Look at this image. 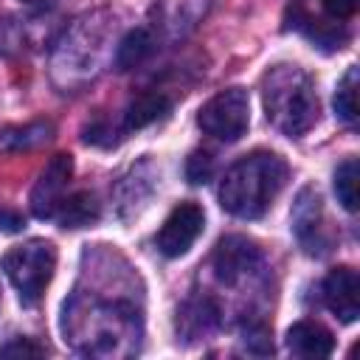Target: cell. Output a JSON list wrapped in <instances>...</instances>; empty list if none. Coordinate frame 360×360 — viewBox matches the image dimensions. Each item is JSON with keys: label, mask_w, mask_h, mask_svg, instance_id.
I'll return each instance as SVG.
<instances>
[{"label": "cell", "mask_w": 360, "mask_h": 360, "mask_svg": "<svg viewBox=\"0 0 360 360\" xmlns=\"http://www.w3.org/2000/svg\"><path fill=\"white\" fill-rule=\"evenodd\" d=\"M287 349L295 357H329L335 352V338L315 321H298L287 329Z\"/></svg>", "instance_id": "cell-9"}, {"label": "cell", "mask_w": 360, "mask_h": 360, "mask_svg": "<svg viewBox=\"0 0 360 360\" xmlns=\"http://www.w3.org/2000/svg\"><path fill=\"white\" fill-rule=\"evenodd\" d=\"M56 270V248L48 239H28L3 256V273L20 292L25 307H34Z\"/></svg>", "instance_id": "cell-3"}, {"label": "cell", "mask_w": 360, "mask_h": 360, "mask_svg": "<svg viewBox=\"0 0 360 360\" xmlns=\"http://www.w3.org/2000/svg\"><path fill=\"white\" fill-rule=\"evenodd\" d=\"M70 174H73V158L70 155L62 152V155H53L48 160V166L42 169L39 180L31 188V211H34V217L53 219L59 202L65 200V188H68Z\"/></svg>", "instance_id": "cell-7"}, {"label": "cell", "mask_w": 360, "mask_h": 360, "mask_svg": "<svg viewBox=\"0 0 360 360\" xmlns=\"http://www.w3.org/2000/svg\"><path fill=\"white\" fill-rule=\"evenodd\" d=\"M335 112L343 124H357V68H349L335 90Z\"/></svg>", "instance_id": "cell-13"}, {"label": "cell", "mask_w": 360, "mask_h": 360, "mask_svg": "<svg viewBox=\"0 0 360 360\" xmlns=\"http://www.w3.org/2000/svg\"><path fill=\"white\" fill-rule=\"evenodd\" d=\"M287 183V163L273 152L239 158L219 183V205L239 219H259Z\"/></svg>", "instance_id": "cell-1"}, {"label": "cell", "mask_w": 360, "mask_h": 360, "mask_svg": "<svg viewBox=\"0 0 360 360\" xmlns=\"http://www.w3.org/2000/svg\"><path fill=\"white\" fill-rule=\"evenodd\" d=\"M321 6L332 20H346L357 11V0H321Z\"/></svg>", "instance_id": "cell-19"}, {"label": "cell", "mask_w": 360, "mask_h": 360, "mask_svg": "<svg viewBox=\"0 0 360 360\" xmlns=\"http://www.w3.org/2000/svg\"><path fill=\"white\" fill-rule=\"evenodd\" d=\"M20 3H25V6H37V8H45V6H51L53 0H20Z\"/></svg>", "instance_id": "cell-21"}, {"label": "cell", "mask_w": 360, "mask_h": 360, "mask_svg": "<svg viewBox=\"0 0 360 360\" xmlns=\"http://www.w3.org/2000/svg\"><path fill=\"white\" fill-rule=\"evenodd\" d=\"M262 101L267 121L290 138H301L318 121L315 87L298 65L270 68L262 79Z\"/></svg>", "instance_id": "cell-2"}, {"label": "cell", "mask_w": 360, "mask_h": 360, "mask_svg": "<svg viewBox=\"0 0 360 360\" xmlns=\"http://www.w3.org/2000/svg\"><path fill=\"white\" fill-rule=\"evenodd\" d=\"M318 217H321V200L312 188H304L298 194L295 214H292V225H295V233L301 236V242H307V236L318 231Z\"/></svg>", "instance_id": "cell-14"}, {"label": "cell", "mask_w": 360, "mask_h": 360, "mask_svg": "<svg viewBox=\"0 0 360 360\" xmlns=\"http://www.w3.org/2000/svg\"><path fill=\"white\" fill-rule=\"evenodd\" d=\"M202 225H205V211L197 202L188 200V202L174 205L158 231V250L169 259L188 253V248L202 233Z\"/></svg>", "instance_id": "cell-5"}, {"label": "cell", "mask_w": 360, "mask_h": 360, "mask_svg": "<svg viewBox=\"0 0 360 360\" xmlns=\"http://www.w3.org/2000/svg\"><path fill=\"white\" fill-rule=\"evenodd\" d=\"M197 124L211 138H219V141H228V143L239 141L250 127V98H248V93L242 87L219 90L217 96H211L200 107Z\"/></svg>", "instance_id": "cell-4"}, {"label": "cell", "mask_w": 360, "mask_h": 360, "mask_svg": "<svg viewBox=\"0 0 360 360\" xmlns=\"http://www.w3.org/2000/svg\"><path fill=\"white\" fill-rule=\"evenodd\" d=\"M326 309L343 323H354L360 315V278L352 267H335L326 273L321 287Z\"/></svg>", "instance_id": "cell-8"}, {"label": "cell", "mask_w": 360, "mask_h": 360, "mask_svg": "<svg viewBox=\"0 0 360 360\" xmlns=\"http://www.w3.org/2000/svg\"><path fill=\"white\" fill-rule=\"evenodd\" d=\"M42 354H45V349L31 343L28 338H17V340L0 346V357H42Z\"/></svg>", "instance_id": "cell-18"}, {"label": "cell", "mask_w": 360, "mask_h": 360, "mask_svg": "<svg viewBox=\"0 0 360 360\" xmlns=\"http://www.w3.org/2000/svg\"><path fill=\"white\" fill-rule=\"evenodd\" d=\"M259 259H262V253H259V248H256L253 239L239 236V233H231V236H222L217 242L214 256H211V267H214V276L222 284H236L250 270H256Z\"/></svg>", "instance_id": "cell-6"}, {"label": "cell", "mask_w": 360, "mask_h": 360, "mask_svg": "<svg viewBox=\"0 0 360 360\" xmlns=\"http://www.w3.org/2000/svg\"><path fill=\"white\" fill-rule=\"evenodd\" d=\"M357 160L354 158H346L338 169H335V194H338V202L346 208V211H357Z\"/></svg>", "instance_id": "cell-15"}, {"label": "cell", "mask_w": 360, "mask_h": 360, "mask_svg": "<svg viewBox=\"0 0 360 360\" xmlns=\"http://www.w3.org/2000/svg\"><path fill=\"white\" fill-rule=\"evenodd\" d=\"M169 110H172V101L163 93H141L124 110V132H138V129L166 118Z\"/></svg>", "instance_id": "cell-10"}, {"label": "cell", "mask_w": 360, "mask_h": 360, "mask_svg": "<svg viewBox=\"0 0 360 360\" xmlns=\"http://www.w3.org/2000/svg\"><path fill=\"white\" fill-rule=\"evenodd\" d=\"M211 177H214V158H211L208 152H202V149L191 152V155L186 158V180H188L191 186H202V183H208Z\"/></svg>", "instance_id": "cell-17"}, {"label": "cell", "mask_w": 360, "mask_h": 360, "mask_svg": "<svg viewBox=\"0 0 360 360\" xmlns=\"http://www.w3.org/2000/svg\"><path fill=\"white\" fill-rule=\"evenodd\" d=\"M152 48H155L152 34H149L146 28H135V31H129V34L121 39L118 53H115V62H118L121 70H129V68L141 65V62L152 53Z\"/></svg>", "instance_id": "cell-12"}, {"label": "cell", "mask_w": 360, "mask_h": 360, "mask_svg": "<svg viewBox=\"0 0 360 360\" xmlns=\"http://www.w3.org/2000/svg\"><path fill=\"white\" fill-rule=\"evenodd\" d=\"M48 132H51L48 124H31V127H22V129H6V132H0V143L8 146V149H28V146H37V143L48 141Z\"/></svg>", "instance_id": "cell-16"}, {"label": "cell", "mask_w": 360, "mask_h": 360, "mask_svg": "<svg viewBox=\"0 0 360 360\" xmlns=\"http://www.w3.org/2000/svg\"><path fill=\"white\" fill-rule=\"evenodd\" d=\"M53 219L62 228H84L90 222L98 219V200L90 191H76L70 197H65L53 214Z\"/></svg>", "instance_id": "cell-11"}, {"label": "cell", "mask_w": 360, "mask_h": 360, "mask_svg": "<svg viewBox=\"0 0 360 360\" xmlns=\"http://www.w3.org/2000/svg\"><path fill=\"white\" fill-rule=\"evenodd\" d=\"M0 228H3V231H8V233H14V231H20V228H22V217H20L17 211L3 208V211H0Z\"/></svg>", "instance_id": "cell-20"}]
</instances>
